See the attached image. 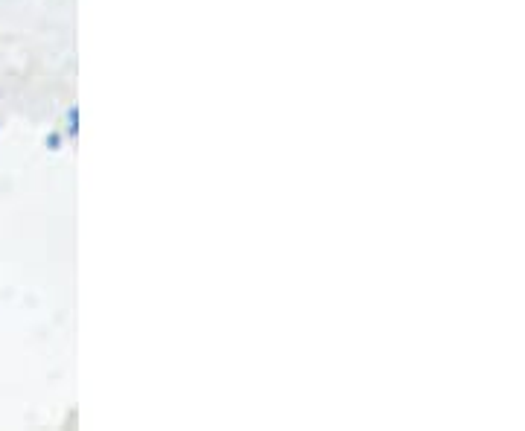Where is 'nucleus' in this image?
Segmentation results:
<instances>
[{"label":"nucleus","mask_w":525,"mask_h":431,"mask_svg":"<svg viewBox=\"0 0 525 431\" xmlns=\"http://www.w3.org/2000/svg\"><path fill=\"white\" fill-rule=\"evenodd\" d=\"M59 143H62V137H59V134H50V137H47V149H50V152H56V149H59Z\"/></svg>","instance_id":"f03ea898"},{"label":"nucleus","mask_w":525,"mask_h":431,"mask_svg":"<svg viewBox=\"0 0 525 431\" xmlns=\"http://www.w3.org/2000/svg\"><path fill=\"white\" fill-rule=\"evenodd\" d=\"M76 132H79V111L68 108V137H76Z\"/></svg>","instance_id":"f257e3e1"}]
</instances>
